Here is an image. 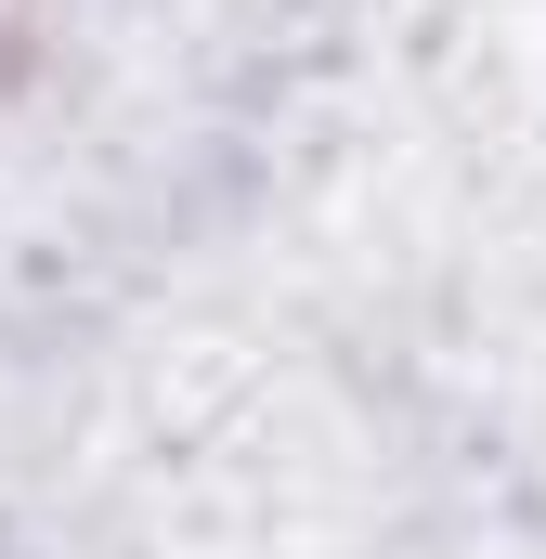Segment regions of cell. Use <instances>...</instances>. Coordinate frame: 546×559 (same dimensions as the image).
Returning <instances> with one entry per match:
<instances>
[{
	"instance_id": "cell-1",
	"label": "cell",
	"mask_w": 546,
	"mask_h": 559,
	"mask_svg": "<svg viewBox=\"0 0 546 559\" xmlns=\"http://www.w3.org/2000/svg\"><path fill=\"white\" fill-rule=\"evenodd\" d=\"M39 66V0H0V92Z\"/></svg>"
}]
</instances>
